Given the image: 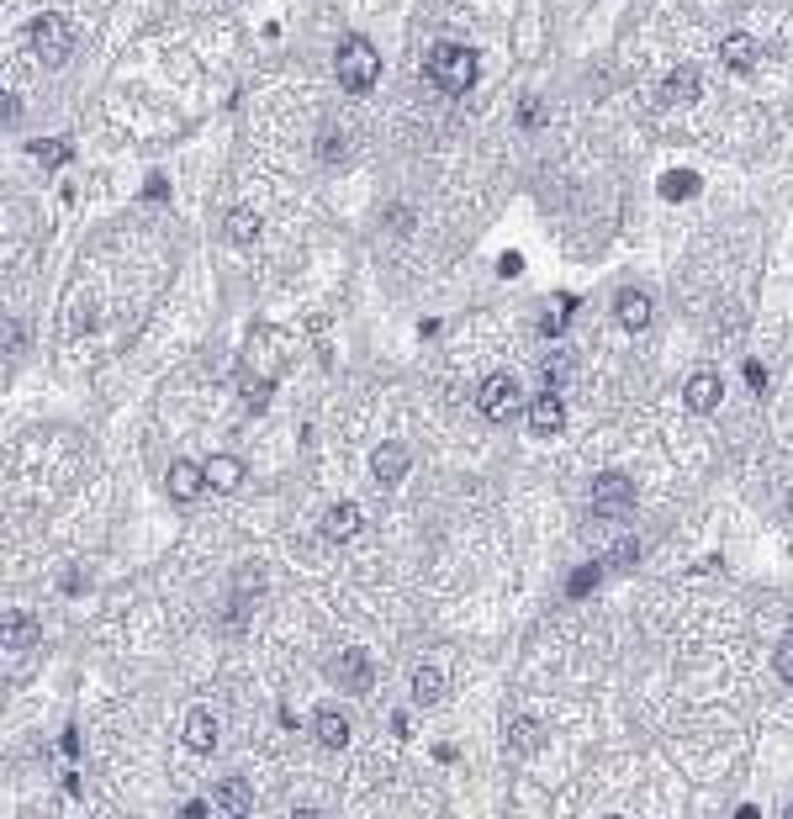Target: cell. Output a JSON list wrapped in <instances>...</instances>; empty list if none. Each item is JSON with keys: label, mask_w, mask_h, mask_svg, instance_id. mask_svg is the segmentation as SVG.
Here are the masks:
<instances>
[{"label": "cell", "mask_w": 793, "mask_h": 819, "mask_svg": "<svg viewBox=\"0 0 793 819\" xmlns=\"http://www.w3.org/2000/svg\"><path fill=\"white\" fill-rule=\"evenodd\" d=\"M429 80L445 90V96H466L476 85V53L466 43H439L429 53Z\"/></svg>", "instance_id": "1"}, {"label": "cell", "mask_w": 793, "mask_h": 819, "mask_svg": "<svg viewBox=\"0 0 793 819\" xmlns=\"http://www.w3.org/2000/svg\"><path fill=\"white\" fill-rule=\"evenodd\" d=\"M334 69H339V85L349 90V96H365V90L376 85V74H381L371 37H344L339 53H334Z\"/></svg>", "instance_id": "2"}, {"label": "cell", "mask_w": 793, "mask_h": 819, "mask_svg": "<svg viewBox=\"0 0 793 819\" xmlns=\"http://www.w3.org/2000/svg\"><path fill=\"white\" fill-rule=\"evenodd\" d=\"M32 53H38V59L48 64V69H59L64 59H69V53H75V27H69L64 22V16H38V22H32Z\"/></svg>", "instance_id": "3"}, {"label": "cell", "mask_w": 793, "mask_h": 819, "mask_svg": "<svg viewBox=\"0 0 793 819\" xmlns=\"http://www.w3.org/2000/svg\"><path fill=\"white\" fill-rule=\"evenodd\" d=\"M630 508H635V481L624 471H603L593 481V513L598 518H630Z\"/></svg>", "instance_id": "4"}, {"label": "cell", "mask_w": 793, "mask_h": 819, "mask_svg": "<svg viewBox=\"0 0 793 819\" xmlns=\"http://www.w3.org/2000/svg\"><path fill=\"white\" fill-rule=\"evenodd\" d=\"M513 402H519V376H513V370H492L482 381V392H476V407H482V418H492V423H503L513 413Z\"/></svg>", "instance_id": "5"}, {"label": "cell", "mask_w": 793, "mask_h": 819, "mask_svg": "<svg viewBox=\"0 0 793 819\" xmlns=\"http://www.w3.org/2000/svg\"><path fill=\"white\" fill-rule=\"evenodd\" d=\"M561 428H566V402H561V392H545V397L529 402V434H534V439H556Z\"/></svg>", "instance_id": "6"}, {"label": "cell", "mask_w": 793, "mask_h": 819, "mask_svg": "<svg viewBox=\"0 0 793 819\" xmlns=\"http://www.w3.org/2000/svg\"><path fill=\"white\" fill-rule=\"evenodd\" d=\"M164 487H170L175 502H196L201 492H207V465H196V460H175V465H170V476H164Z\"/></svg>", "instance_id": "7"}, {"label": "cell", "mask_w": 793, "mask_h": 819, "mask_svg": "<svg viewBox=\"0 0 793 819\" xmlns=\"http://www.w3.org/2000/svg\"><path fill=\"white\" fill-rule=\"evenodd\" d=\"M408 465H413L408 444H402V439H386L381 450L371 455V476L381 481V487H392V481H402V476H408Z\"/></svg>", "instance_id": "8"}, {"label": "cell", "mask_w": 793, "mask_h": 819, "mask_svg": "<svg viewBox=\"0 0 793 819\" xmlns=\"http://www.w3.org/2000/svg\"><path fill=\"white\" fill-rule=\"evenodd\" d=\"M719 397H725V381H719L714 370H698V376H688V386H682V402H688V413H714Z\"/></svg>", "instance_id": "9"}, {"label": "cell", "mask_w": 793, "mask_h": 819, "mask_svg": "<svg viewBox=\"0 0 793 819\" xmlns=\"http://www.w3.org/2000/svg\"><path fill=\"white\" fill-rule=\"evenodd\" d=\"M212 809H217V814H233V819H244V814L254 809V793H249V783H244V777H223V783L212 788Z\"/></svg>", "instance_id": "10"}, {"label": "cell", "mask_w": 793, "mask_h": 819, "mask_svg": "<svg viewBox=\"0 0 793 819\" xmlns=\"http://www.w3.org/2000/svg\"><path fill=\"white\" fill-rule=\"evenodd\" d=\"M312 735H318V746H328V751H344L355 730H349L344 709H318V714H312Z\"/></svg>", "instance_id": "11"}, {"label": "cell", "mask_w": 793, "mask_h": 819, "mask_svg": "<svg viewBox=\"0 0 793 819\" xmlns=\"http://www.w3.org/2000/svg\"><path fill=\"white\" fill-rule=\"evenodd\" d=\"M334 677L344 682V693H371V682H376L371 661H365V650H344L339 666H334Z\"/></svg>", "instance_id": "12"}, {"label": "cell", "mask_w": 793, "mask_h": 819, "mask_svg": "<svg viewBox=\"0 0 793 819\" xmlns=\"http://www.w3.org/2000/svg\"><path fill=\"white\" fill-rule=\"evenodd\" d=\"M614 312H619V328L640 333L645 323H651V296H645V291H635V286H624V291L614 296Z\"/></svg>", "instance_id": "13"}, {"label": "cell", "mask_w": 793, "mask_h": 819, "mask_svg": "<svg viewBox=\"0 0 793 819\" xmlns=\"http://www.w3.org/2000/svg\"><path fill=\"white\" fill-rule=\"evenodd\" d=\"M719 59H725L735 74H746V69H756V59H762V48H756V37H746V32H730L725 43H719Z\"/></svg>", "instance_id": "14"}, {"label": "cell", "mask_w": 793, "mask_h": 819, "mask_svg": "<svg viewBox=\"0 0 793 819\" xmlns=\"http://www.w3.org/2000/svg\"><path fill=\"white\" fill-rule=\"evenodd\" d=\"M698 90H704V80H698V69H672L667 74V85H661V101L667 106H688V101H698Z\"/></svg>", "instance_id": "15"}, {"label": "cell", "mask_w": 793, "mask_h": 819, "mask_svg": "<svg viewBox=\"0 0 793 819\" xmlns=\"http://www.w3.org/2000/svg\"><path fill=\"white\" fill-rule=\"evenodd\" d=\"M186 746L191 751H212L217 746V714L212 709H191L186 714Z\"/></svg>", "instance_id": "16"}, {"label": "cell", "mask_w": 793, "mask_h": 819, "mask_svg": "<svg viewBox=\"0 0 793 819\" xmlns=\"http://www.w3.org/2000/svg\"><path fill=\"white\" fill-rule=\"evenodd\" d=\"M238 481H244V460L238 455H212L207 460V487L212 492H233Z\"/></svg>", "instance_id": "17"}, {"label": "cell", "mask_w": 793, "mask_h": 819, "mask_svg": "<svg viewBox=\"0 0 793 819\" xmlns=\"http://www.w3.org/2000/svg\"><path fill=\"white\" fill-rule=\"evenodd\" d=\"M323 534L328 539H355L360 534V508L355 502H334V508L323 513Z\"/></svg>", "instance_id": "18"}, {"label": "cell", "mask_w": 793, "mask_h": 819, "mask_svg": "<svg viewBox=\"0 0 793 819\" xmlns=\"http://www.w3.org/2000/svg\"><path fill=\"white\" fill-rule=\"evenodd\" d=\"M38 635H43V629H38L32 613H22V608L6 613V650H32V645H38Z\"/></svg>", "instance_id": "19"}, {"label": "cell", "mask_w": 793, "mask_h": 819, "mask_svg": "<svg viewBox=\"0 0 793 819\" xmlns=\"http://www.w3.org/2000/svg\"><path fill=\"white\" fill-rule=\"evenodd\" d=\"M254 238H260V212H249V207L228 212V244L233 249H249Z\"/></svg>", "instance_id": "20"}, {"label": "cell", "mask_w": 793, "mask_h": 819, "mask_svg": "<svg viewBox=\"0 0 793 819\" xmlns=\"http://www.w3.org/2000/svg\"><path fill=\"white\" fill-rule=\"evenodd\" d=\"M445 698V672L439 666H418L413 672V703H439Z\"/></svg>", "instance_id": "21"}, {"label": "cell", "mask_w": 793, "mask_h": 819, "mask_svg": "<svg viewBox=\"0 0 793 819\" xmlns=\"http://www.w3.org/2000/svg\"><path fill=\"white\" fill-rule=\"evenodd\" d=\"M661 196H667V201L698 196V175H693V170H667V175H661Z\"/></svg>", "instance_id": "22"}, {"label": "cell", "mask_w": 793, "mask_h": 819, "mask_svg": "<svg viewBox=\"0 0 793 819\" xmlns=\"http://www.w3.org/2000/svg\"><path fill=\"white\" fill-rule=\"evenodd\" d=\"M508 751H540V724H534V719H513L508 724Z\"/></svg>", "instance_id": "23"}, {"label": "cell", "mask_w": 793, "mask_h": 819, "mask_svg": "<svg viewBox=\"0 0 793 819\" xmlns=\"http://www.w3.org/2000/svg\"><path fill=\"white\" fill-rule=\"evenodd\" d=\"M238 392H244L249 407H265L270 392H275V376H244V381H238Z\"/></svg>", "instance_id": "24"}, {"label": "cell", "mask_w": 793, "mask_h": 819, "mask_svg": "<svg viewBox=\"0 0 793 819\" xmlns=\"http://www.w3.org/2000/svg\"><path fill=\"white\" fill-rule=\"evenodd\" d=\"M545 392H561V386L571 381V355H556V360H545Z\"/></svg>", "instance_id": "25"}, {"label": "cell", "mask_w": 793, "mask_h": 819, "mask_svg": "<svg viewBox=\"0 0 793 819\" xmlns=\"http://www.w3.org/2000/svg\"><path fill=\"white\" fill-rule=\"evenodd\" d=\"M640 561V539H619L614 550H608V566H635Z\"/></svg>", "instance_id": "26"}, {"label": "cell", "mask_w": 793, "mask_h": 819, "mask_svg": "<svg viewBox=\"0 0 793 819\" xmlns=\"http://www.w3.org/2000/svg\"><path fill=\"white\" fill-rule=\"evenodd\" d=\"M32 159H43V164H64V159H69V143H64V138H53V148H48V143H32Z\"/></svg>", "instance_id": "27"}, {"label": "cell", "mask_w": 793, "mask_h": 819, "mask_svg": "<svg viewBox=\"0 0 793 819\" xmlns=\"http://www.w3.org/2000/svg\"><path fill=\"white\" fill-rule=\"evenodd\" d=\"M344 154H349V138H339L334 127H328V133H323V159H328V164H339Z\"/></svg>", "instance_id": "28"}, {"label": "cell", "mask_w": 793, "mask_h": 819, "mask_svg": "<svg viewBox=\"0 0 793 819\" xmlns=\"http://www.w3.org/2000/svg\"><path fill=\"white\" fill-rule=\"evenodd\" d=\"M772 672H778L783 682H793V640L778 645V656H772Z\"/></svg>", "instance_id": "29"}, {"label": "cell", "mask_w": 793, "mask_h": 819, "mask_svg": "<svg viewBox=\"0 0 793 819\" xmlns=\"http://www.w3.org/2000/svg\"><path fill=\"white\" fill-rule=\"evenodd\" d=\"M598 587V566H587V571H577L571 576V598H587V592Z\"/></svg>", "instance_id": "30"}, {"label": "cell", "mask_w": 793, "mask_h": 819, "mask_svg": "<svg viewBox=\"0 0 793 819\" xmlns=\"http://www.w3.org/2000/svg\"><path fill=\"white\" fill-rule=\"evenodd\" d=\"M540 122H545V106L529 96V101H524V127H540Z\"/></svg>", "instance_id": "31"}, {"label": "cell", "mask_w": 793, "mask_h": 819, "mask_svg": "<svg viewBox=\"0 0 793 819\" xmlns=\"http://www.w3.org/2000/svg\"><path fill=\"white\" fill-rule=\"evenodd\" d=\"M497 270H503V275H519L524 259H519V254H503V259H497Z\"/></svg>", "instance_id": "32"}, {"label": "cell", "mask_w": 793, "mask_h": 819, "mask_svg": "<svg viewBox=\"0 0 793 819\" xmlns=\"http://www.w3.org/2000/svg\"><path fill=\"white\" fill-rule=\"evenodd\" d=\"M788 513H793V492H788Z\"/></svg>", "instance_id": "33"}]
</instances>
